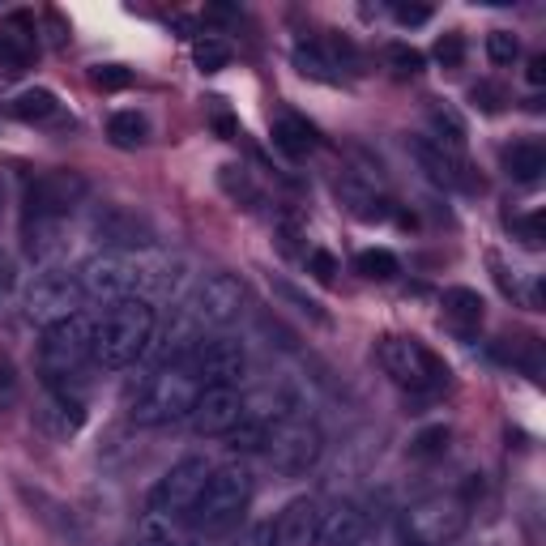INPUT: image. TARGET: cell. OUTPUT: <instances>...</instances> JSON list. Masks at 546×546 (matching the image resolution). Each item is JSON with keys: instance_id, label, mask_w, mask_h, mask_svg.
I'll return each mask as SVG.
<instances>
[{"instance_id": "d6986e66", "label": "cell", "mask_w": 546, "mask_h": 546, "mask_svg": "<svg viewBox=\"0 0 546 546\" xmlns=\"http://www.w3.org/2000/svg\"><path fill=\"white\" fill-rule=\"evenodd\" d=\"M137 546H197L192 529L167 512H146L137 525Z\"/></svg>"}, {"instance_id": "277c9868", "label": "cell", "mask_w": 546, "mask_h": 546, "mask_svg": "<svg viewBox=\"0 0 546 546\" xmlns=\"http://www.w3.org/2000/svg\"><path fill=\"white\" fill-rule=\"evenodd\" d=\"M82 295L99 303H124V299H146V291H171L163 273H154L137 261H120V256H99L82 269Z\"/></svg>"}, {"instance_id": "d4e9b609", "label": "cell", "mask_w": 546, "mask_h": 546, "mask_svg": "<svg viewBox=\"0 0 546 546\" xmlns=\"http://www.w3.org/2000/svg\"><path fill=\"white\" fill-rule=\"evenodd\" d=\"M9 111L18 120H26V124H43V120L60 116V103H56L52 90H26V94H18V99L9 103Z\"/></svg>"}, {"instance_id": "bcb514c9", "label": "cell", "mask_w": 546, "mask_h": 546, "mask_svg": "<svg viewBox=\"0 0 546 546\" xmlns=\"http://www.w3.org/2000/svg\"><path fill=\"white\" fill-rule=\"evenodd\" d=\"M214 128H218V133H222V137H227V141H231V137L239 133V128H235V120H231V116H222V111H218V116H214Z\"/></svg>"}, {"instance_id": "ac0fdd59", "label": "cell", "mask_w": 546, "mask_h": 546, "mask_svg": "<svg viewBox=\"0 0 546 546\" xmlns=\"http://www.w3.org/2000/svg\"><path fill=\"white\" fill-rule=\"evenodd\" d=\"M367 521L355 504H337L329 517H320V546H363Z\"/></svg>"}, {"instance_id": "7a4b0ae2", "label": "cell", "mask_w": 546, "mask_h": 546, "mask_svg": "<svg viewBox=\"0 0 546 546\" xmlns=\"http://www.w3.org/2000/svg\"><path fill=\"white\" fill-rule=\"evenodd\" d=\"M201 397V380L188 372L184 363H171V367H158V372L141 384V393L133 397L128 406V419L141 423V427H167V423H180L192 419V406Z\"/></svg>"}, {"instance_id": "cb8c5ba5", "label": "cell", "mask_w": 546, "mask_h": 546, "mask_svg": "<svg viewBox=\"0 0 546 546\" xmlns=\"http://www.w3.org/2000/svg\"><path fill=\"white\" fill-rule=\"evenodd\" d=\"M337 192H342V201H346L363 222H384V218H389V201L376 197V192H367L363 184L342 180V184H337Z\"/></svg>"}, {"instance_id": "603a6c76", "label": "cell", "mask_w": 546, "mask_h": 546, "mask_svg": "<svg viewBox=\"0 0 546 546\" xmlns=\"http://www.w3.org/2000/svg\"><path fill=\"white\" fill-rule=\"evenodd\" d=\"M64 248V218H26V252L52 261Z\"/></svg>"}, {"instance_id": "2e32d148", "label": "cell", "mask_w": 546, "mask_h": 546, "mask_svg": "<svg viewBox=\"0 0 546 546\" xmlns=\"http://www.w3.org/2000/svg\"><path fill=\"white\" fill-rule=\"evenodd\" d=\"M320 504L291 500L273 521V546H320Z\"/></svg>"}, {"instance_id": "f6af8a7d", "label": "cell", "mask_w": 546, "mask_h": 546, "mask_svg": "<svg viewBox=\"0 0 546 546\" xmlns=\"http://www.w3.org/2000/svg\"><path fill=\"white\" fill-rule=\"evenodd\" d=\"M529 82H534V86L546 82V56H534V60H529Z\"/></svg>"}, {"instance_id": "60d3db41", "label": "cell", "mask_w": 546, "mask_h": 546, "mask_svg": "<svg viewBox=\"0 0 546 546\" xmlns=\"http://www.w3.org/2000/svg\"><path fill=\"white\" fill-rule=\"evenodd\" d=\"M393 13H397L401 26H423V22H431V9H427V5H397Z\"/></svg>"}, {"instance_id": "5bb4252c", "label": "cell", "mask_w": 546, "mask_h": 546, "mask_svg": "<svg viewBox=\"0 0 546 546\" xmlns=\"http://www.w3.org/2000/svg\"><path fill=\"white\" fill-rule=\"evenodd\" d=\"M410 154H414V163L427 171L431 184L457 188V192H483V180L470 171V163H465L461 154H448L444 146H436V141H427V137L410 141Z\"/></svg>"}, {"instance_id": "5b68a950", "label": "cell", "mask_w": 546, "mask_h": 546, "mask_svg": "<svg viewBox=\"0 0 546 546\" xmlns=\"http://www.w3.org/2000/svg\"><path fill=\"white\" fill-rule=\"evenodd\" d=\"M39 363H43V376L52 389H60L64 376H77L86 363H94V320L73 312L47 325L43 333V346H39Z\"/></svg>"}, {"instance_id": "8992f818", "label": "cell", "mask_w": 546, "mask_h": 546, "mask_svg": "<svg viewBox=\"0 0 546 546\" xmlns=\"http://www.w3.org/2000/svg\"><path fill=\"white\" fill-rule=\"evenodd\" d=\"M380 367L389 372L401 389L410 393H440L448 384V367L431 355L423 342H414V337H384L380 342Z\"/></svg>"}, {"instance_id": "4fadbf2b", "label": "cell", "mask_w": 546, "mask_h": 546, "mask_svg": "<svg viewBox=\"0 0 546 546\" xmlns=\"http://www.w3.org/2000/svg\"><path fill=\"white\" fill-rule=\"evenodd\" d=\"M82 197L86 180L77 171H47L26 188V210L30 218H64Z\"/></svg>"}, {"instance_id": "8d00e7d4", "label": "cell", "mask_w": 546, "mask_h": 546, "mask_svg": "<svg viewBox=\"0 0 546 546\" xmlns=\"http://www.w3.org/2000/svg\"><path fill=\"white\" fill-rule=\"evenodd\" d=\"M389 64H393V69L397 73H423V52H419V47H406V43H393L389 47Z\"/></svg>"}, {"instance_id": "4316f807", "label": "cell", "mask_w": 546, "mask_h": 546, "mask_svg": "<svg viewBox=\"0 0 546 546\" xmlns=\"http://www.w3.org/2000/svg\"><path fill=\"white\" fill-rule=\"evenodd\" d=\"M107 137L116 141L120 150H133L146 141V116H137V111H116V116L107 120Z\"/></svg>"}, {"instance_id": "8fae6325", "label": "cell", "mask_w": 546, "mask_h": 546, "mask_svg": "<svg viewBox=\"0 0 546 546\" xmlns=\"http://www.w3.org/2000/svg\"><path fill=\"white\" fill-rule=\"evenodd\" d=\"M192 320L197 325H231V320L244 312V286H239V278H231V273H210L201 286H197V295H192Z\"/></svg>"}, {"instance_id": "f1b7e54d", "label": "cell", "mask_w": 546, "mask_h": 546, "mask_svg": "<svg viewBox=\"0 0 546 546\" xmlns=\"http://www.w3.org/2000/svg\"><path fill=\"white\" fill-rule=\"evenodd\" d=\"M218 184H222V192H227L231 201L244 205V210H252V205L261 201V192H256V184L248 180L244 167H222V171H218Z\"/></svg>"}, {"instance_id": "83f0119b", "label": "cell", "mask_w": 546, "mask_h": 546, "mask_svg": "<svg viewBox=\"0 0 546 546\" xmlns=\"http://www.w3.org/2000/svg\"><path fill=\"white\" fill-rule=\"evenodd\" d=\"M355 269L363 273V278H372V282H389V278H397V273H401L397 256H393L389 248H367V252H359V256H355Z\"/></svg>"}, {"instance_id": "52a82bcc", "label": "cell", "mask_w": 546, "mask_h": 546, "mask_svg": "<svg viewBox=\"0 0 546 546\" xmlns=\"http://www.w3.org/2000/svg\"><path fill=\"white\" fill-rule=\"evenodd\" d=\"M465 521H470V500L457 491L448 495H427L406 512V542L410 546H444L453 542Z\"/></svg>"}, {"instance_id": "ab89813d", "label": "cell", "mask_w": 546, "mask_h": 546, "mask_svg": "<svg viewBox=\"0 0 546 546\" xmlns=\"http://www.w3.org/2000/svg\"><path fill=\"white\" fill-rule=\"evenodd\" d=\"M308 269H312L316 282H333L337 278V256L325 252V248H316V252H308Z\"/></svg>"}, {"instance_id": "e575fe53", "label": "cell", "mask_w": 546, "mask_h": 546, "mask_svg": "<svg viewBox=\"0 0 546 546\" xmlns=\"http://www.w3.org/2000/svg\"><path fill=\"white\" fill-rule=\"evenodd\" d=\"M517 52H521V43L512 39V30H491V35H487V56L495 64H512V60H517Z\"/></svg>"}, {"instance_id": "7402d4cb", "label": "cell", "mask_w": 546, "mask_h": 546, "mask_svg": "<svg viewBox=\"0 0 546 546\" xmlns=\"http://www.w3.org/2000/svg\"><path fill=\"white\" fill-rule=\"evenodd\" d=\"M504 171L517 184H534L546 171V150L538 146V141H512V146L504 150Z\"/></svg>"}, {"instance_id": "ba28073f", "label": "cell", "mask_w": 546, "mask_h": 546, "mask_svg": "<svg viewBox=\"0 0 546 546\" xmlns=\"http://www.w3.org/2000/svg\"><path fill=\"white\" fill-rule=\"evenodd\" d=\"M320 448H325V436H320V427L312 419H303V414L273 423L265 436V453L273 461V470H282V474H308L320 461Z\"/></svg>"}, {"instance_id": "9c48e42d", "label": "cell", "mask_w": 546, "mask_h": 546, "mask_svg": "<svg viewBox=\"0 0 546 546\" xmlns=\"http://www.w3.org/2000/svg\"><path fill=\"white\" fill-rule=\"evenodd\" d=\"M184 367L201 380V389H235L239 376L248 372V355L235 337H210V342L201 337Z\"/></svg>"}, {"instance_id": "7bdbcfd3", "label": "cell", "mask_w": 546, "mask_h": 546, "mask_svg": "<svg viewBox=\"0 0 546 546\" xmlns=\"http://www.w3.org/2000/svg\"><path fill=\"white\" fill-rule=\"evenodd\" d=\"M239 546H273V521H256L244 538H239Z\"/></svg>"}, {"instance_id": "f546056e", "label": "cell", "mask_w": 546, "mask_h": 546, "mask_svg": "<svg viewBox=\"0 0 546 546\" xmlns=\"http://www.w3.org/2000/svg\"><path fill=\"white\" fill-rule=\"evenodd\" d=\"M295 64H299L303 77H316V82H337V73H333L337 64H333L325 52H320L316 43H308V47L299 43V47H295Z\"/></svg>"}, {"instance_id": "b9f144b4", "label": "cell", "mask_w": 546, "mask_h": 546, "mask_svg": "<svg viewBox=\"0 0 546 546\" xmlns=\"http://www.w3.org/2000/svg\"><path fill=\"white\" fill-rule=\"evenodd\" d=\"M474 103H478V107H483V111H500V103H504V94H500V90H495L491 82H478V86H474Z\"/></svg>"}, {"instance_id": "30bf717a", "label": "cell", "mask_w": 546, "mask_h": 546, "mask_svg": "<svg viewBox=\"0 0 546 546\" xmlns=\"http://www.w3.org/2000/svg\"><path fill=\"white\" fill-rule=\"evenodd\" d=\"M210 474H214V465L205 461V457L175 461L171 470L158 478V487H154V512H167V517H188L192 504L201 500L205 483H210Z\"/></svg>"}, {"instance_id": "e0dca14e", "label": "cell", "mask_w": 546, "mask_h": 546, "mask_svg": "<svg viewBox=\"0 0 546 546\" xmlns=\"http://www.w3.org/2000/svg\"><path fill=\"white\" fill-rule=\"evenodd\" d=\"M94 227H99V235L107 239V244H120V248H150L154 244L146 222H141L137 214H128V210H116V205L94 218Z\"/></svg>"}, {"instance_id": "74e56055", "label": "cell", "mask_w": 546, "mask_h": 546, "mask_svg": "<svg viewBox=\"0 0 546 546\" xmlns=\"http://www.w3.org/2000/svg\"><path fill=\"white\" fill-rule=\"evenodd\" d=\"M508 227L521 235L525 248H542V214H525V218H508Z\"/></svg>"}, {"instance_id": "7dc6e473", "label": "cell", "mask_w": 546, "mask_h": 546, "mask_svg": "<svg viewBox=\"0 0 546 546\" xmlns=\"http://www.w3.org/2000/svg\"><path fill=\"white\" fill-rule=\"evenodd\" d=\"M0 286H5V265H0Z\"/></svg>"}, {"instance_id": "d6a6232c", "label": "cell", "mask_w": 546, "mask_h": 546, "mask_svg": "<svg viewBox=\"0 0 546 546\" xmlns=\"http://www.w3.org/2000/svg\"><path fill=\"white\" fill-rule=\"evenodd\" d=\"M192 60H197L201 73H218V69H227L231 52H227V43H222V39L205 35V39H197V47H192Z\"/></svg>"}, {"instance_id": "9a60e30c", "label": "cell", "mask_w": 546, "mask_h": 546, "mask_svg": "<svg viewBox=\"0 0 546 546\" xmlns=\"http://www.w3.org/2000/svg\"><path fill=\"white\" fill-rule=\"evenodd\" d=\"M244 419V397L239 389H201L197 406H192V427L201 436H231Z\"/></svg>"}, {"instance_id": "f35d334b", "label": "cell", "mask_w": 546, "mask_h": 546, "mask_svg": "<svg viewBox=\"0 0 546 546\" xmlns=\"http://www.w3.org/2000/svg\"><path fill=\"white\" fill-rule=\"evenodd\" d=\"M436 60L444 64V69H461V60H465V39L461 35H444L436 43Z\"/></svg>"}, {"instance_id": "d590c367", "label": "cell", "mask_w": 546, "mask_h": 546, "mask_svg": "<svg viewBox=\"0 0 546 546\" xmlns=\"http://www.w3.org/2000/svg\"><path fill=\"white\" fill-rule=\"evenodd\" d=\"M94 86L99 90H128L133 86V73H128L124 64H99V69H94Z\"/></svg>"}, {"instance_id": "3957f363", "label": "cell", "mask_w": 546, "mask_h": 546, "mask_svg": "<svg viewBox=\"0 0 546 546\" xmlns=\"http://www.w3.org/2000/svg\"><path fill=\"white\" fill-rule=\"evenodd\" d=\"M248 500H252V474L244 465H222V470L210 474V483H205L201 500L192 504L188 521L197 525L201 534H227L248 512Z\"/></svg>"}, {"instance_id": "1f68e13d", "label": "cell", "mask_w": 546, "mask_h": 546, "mask_svg": "<svg viewBox=\"0 0 546 546\" xmlns=\"http://www.w3.org/2000/svg\"><path fill=\"white\" fill-rule=\"evenodd\" d=\"M269 286H273V295H278V299H286V303H291V308L295 312H303V316H312V320H320V325H325V312H320V303L312 299V295H303L299 291V286L295 282H286V278H269Z\"/></svg>"}, {"instance_id": "44dd1931", "label": "cell", "mask_w": 546, "mask_h": 546, "mask_svg": "<svg viewBox=\"0 0 546 546\" xmlns=\"http://www.w3.org/2000/svg\"><path fill=\"white\" fill-rule=\"evenodd\" d=\"M273 146H278L286 158H308L320 146V137H316V128L308 120L282 116L278 124H273Z\"/></svg>"}, {"instance_id": "ffe728a7", "label": "cell", "mask_w": 546, "mask_h": 546, "mask_svg": "<svg viewBox=\"0 0 546 546\" xmlns=\"http://www.w3.org/2000/svg\"><path fill=\"white\" fill-rule=\"evenodd\" d=\"M444 316L453 320L461 333H474L487 316V303H483L478 291H470V286H448L444 291Z\"/></svg>"}, {"instance_id": "836d02e7", "label": "cell", "mask_w": 546, "mask_h": 546, "mask_svg": "<svg viewBox=\"0 0 546 546\" xmlns=\"http://www.w3.org/2000/svg\"><path fill=\"white\" fill-rule=\"evenodd\" d=\"M444 448H448V427H427V431H419V440H414V457L436 461V457H444Z\"/></svg>"}, {"instance_id": "6da1fadb", "label": "cell", "mask_w": 546, "mask_h": 546, "mask_svg": "<svg viewBox=\"0 0 546 546\" xmlns=\"http://www.w3.org/2000/svg\"><path fill=\"white\" fill-rule=\"evenodd\" d=\"M154 325H158V312L150 299L111 303L103 320L94 325V363L107 367V372H120V367L137 363L154 342Z\"/></svg>"}, {"instance_id": "7c38bea8", "label": "cell", "mask_w": 546, "mask_h": 546, "mask_svg": "<svg viewBox=\"0 0 546 546\" xmlns=\"http://www.w3.org/2000/svg\"><path fill=\"white\" fill-rule=\"evenodd\" d=\"M82 299H86L82 282H77L73 273H43V278L30 286V295H26V316L43 320V325H56V320L73 316Z\"/></svg>"}, {"instance_id": "484cf974", "label": "cell", "mask_w": 546, "mask_h": 546, "mask_svg": "<svg viewBox=\"0 0 546 546\" xmlns=\"http://www.w3.org/2000/svg\"><path fill=\"white\" fill-rule=\"evenodd\" d=\"M431 137H436V146H444L448 154L465 150V124L457 120L453 107H444V103L431 107Z\"/></svg>"}, {"instance_id": "ee69618b", "label": "cell", "mask_w": 546, "mask_h": 546, "mask_svg": "<svg viewBox=\"0 0 546 546\" xmlns=\"http://www.w3.org/2000/svg\"><path fill=\"white\" fill-rule=\"evenodd\" d=\"M13 397H18V376H13L9 363H0V406H9Z\"/></svg>"}, {"instance_id": "4dcf8cb0", "label": "cell", "mask_w": 546, "mask_h": 546, "mask_svg": "<svg viewBox=\"0 0 546 546\" xmlns=\"http://www.w3.org/2000/svg\"><path fill=\"white\" fill-rule=\"evenodd\" d=\"M30 64V43L18 39V35H0V77H18Z\"/></svg>"}]
</instances>
